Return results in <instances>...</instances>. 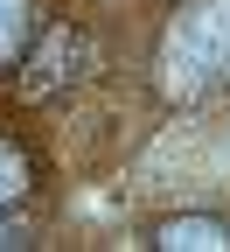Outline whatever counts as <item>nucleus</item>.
<instances>
[{"label":"nucleus","mask_w":230,"mask_h":252,"mask_svg":"<svg viewBox=\"0 0 230 252\" xmlns=\"http://www.w3.org/2000/svg\"><path fill=\"white\" fill-rule=\"evenodd\" d=\"M160 84L168 98H209L216 84H230V0H195L175 14L160 42Z\"/></svg>","instance_id":"1"},{"label":"nucleus","mask_w":230,"mask_h":252,"mask_svg":"<svg viewBox=\"0 0 230 252\" xmlns=\"http://www.w3.org/2000/svg\"><path fill=\"white\" fill-rule=\"evenodd\" d=\"M91 63V42L77 35V28H56V35L42 42V56L28 63V77H21V98H49L56 84H70L77 70Z\"/></svg>","instance_id":"2"},{"label":"nucleus","mask_w":230,"mask_h":252,"mask_svg":"<svg viewBox=\"0 0 230 252\" xmlns=\"http://www.w3.org/2000/svg\"><path fill=\"white\" fill-rule=\"evenodd\" d=\"M160 252H223L230 245V224L223 217H168V224L153 231Z\"/></svg>","instance_id":"3"},{"label":"nucleus","mask_w":230,"mask_h":252,"mask_svg":"<svg viewBox=\"0 0 230 252\" xmlns=\"http://www.w3.org/2000/svg\"><path fill=\"white\" fill-rule=\"evenodd\" d=\"M28 42V0H0V63H14Z\"/></svg>","instance_id":"4"},{"label":"nucleus","mask_w":230,"mask_h":252,"mask_svg":"<svg viewBox=\"0 0 230 252\" xmlns=\"http://www.w3.org/2000/svg\"><path fill=\"white\" fill-rule=\"evenodd\" d=\"M21 189H28V154H21L14 140H0V210H7Z\"/></svg>","instance_id":"5"},{"label":"nucleus","mask_w":230,"mask_h":252,"mask_svg":"<svg viewBox=\"0 0 230 252\" xmlns=\"http://www.w3.org/2000/svg\"><path fill=\"white\" fill-rule=\"evenodd\" d=\"M0 245H28V238H21V224H0Z\"/></svg>","instance_id":"6"}]
</instances>
